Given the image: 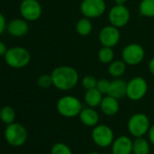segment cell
Here are the masks:
<instances>
[{"label":"cell","mask_w":154,"mask_h":154,"mask_svg":"<svg viewBox=\"0 0 154 154\" xmlns=\"http://www.w3.org/2000/svg\"><path fill=\"white\" fill-rule=\"evenodd\" d=\"M53 85L59 90L68 91L74 88L79 80L77 71L70 66H59L52 71Z\"/></svg>","instance_id":"1"},{"label":"cell","mask_w":154,"mask_h":154,"mask_svg":"<svg viewBox=\"0 0 154 154\" xmlns=\"http://www.w3.org/2000/svg\"><path fill=\"white\" fill-rule=\"evenodd\" d=\"M4 57L6 64L13 69L25 68L31 60L30 52L23 47H12L7 49Z\"/></svg>","instance_id":"2"},{"label":"cell","mask_w":154,"mask_h":154,"mask_svg":"<svg viewBox=\"0 0 154 154\" xmlns=\"http://www.w3.org/2000/svg\"><path fill=\"white\" fill-rule=\"evenodd\" d=\"M56 109L62 116L72 118L80 115L83 106L77 97L74 96H64L57 101Z\"/></svg>","instance_id":"3"},{"label":"cell","mask_w":154,"mask_h":154,"mask_svg":"<svg viewBox=\"0 0 154 154\" xmlns=\"http://www.w3.org/2000/svg\"><path fill=\"white\" fill-rule=\"evenodd\" d=\"M151 127V122L149 117L143 113H137L133 115L127 123V129L130 134L135 138L143 137L148 134Z\"/></svg>","instance_id":"4"},{"label":"cell","mask_w":154,"mask_h":154,"mask_svg":"<svg viewBox=\"0 0 154 154\" xmlns=\"http://www.w3.org/2000/svg\"><path fill=\"white\" fill-rule=\"evenodd\" d=\"M5 139L13 147H20L27 141L28 134L25 127L18 123L7 125L5 129Z\"/></svg>","instance_id":"5"},{"label":"cell","mask_w":154,"mask_h":154,"mask_svg":"<svg viewBox=\"0 0 154 154\" xmlns=\"http://www.w3.org/2000/svg\"><path fill=\"white\" fill-rule=\"evenodd\" d=\"M92 140L101 148L109 147L114 141L113 131L106 125H97L92 131Z\"/></svg>","instance_id":"6"},{"label":"cell","mask_w":154,"mask_h":154,"mask_svg":"<svg viewBox=\"0 0 154 154\" xmlns=\"http://www.w3.org/2000/svg\"><path fill=\"white\" fill-rule=\"evenodd\" d=\"M148 91L147 81L142 77H135L127 82L126 97L133 101L143 99Z\"/></svg>","instance_id":"7"},{"label":"cell","mask_w":154,"mask_h":154,"mask_svg":"<svg viewBox=\"0 0 154 154\" xmlns=\"http://www.w3.org/2000/svg\"><path fill=\"white\" fill-rule=\"evenodd\" d=\"M19 10L23 19L29 22L38 20L42 14V6L37 0H23Z\"/></svg>","instance_id":"8"},{"label":"cell","mask_w":154,"mask_h":154,"mask_svg":"<svg viewBox=\"0 0 154 154\" xmlns=\"http://www.w3.org/2000/svg\"><path fill=\"white\" fill-rule=\"evenodd\" d=\"M106 9L104 0H83L81 12L87 18H97L103 14Z\"/></svg>","instance_id":"9"},{"label":"cell","mask_w":154,"mask_h":154,"mask_svg":"<svg viewBox=\"0 0 154 154\" xmlns=\"http://www.w3.org/2000/svg\"><path fill=\"white\" fill-rule=\"evenodd\" d=\"M145 52L143 48L137 43H131L127 45L122 53L123 60L129 65L134 66L141 63L144 58Z\"/></svg>","instance_id":"10"},{"label":"cell","mask_w":154,"mask_h":154,"mask_svg":"<svg viewBox=\"0 0 154 154\" xmlns=\"http://www.w3.org/2000/svg\"><path fill=\"white\" fill-rule=\"evenodd\" d=\"M109 20L112 25L119 28L126 25L130 20V12L125 5H114L109 13Z\"/></svg>","instance_id":"11"},{"label":"cell","mask_w":154,"mask_h":154,"mask_svg":"<svg viewBox=\"0 0 154 154\" xmlns=\"http://www.w3.org/2000/svg\"><path fill=\"white\" fill-rule=\"evenodd\" d=\"M120 32L117 27L113 25H108L103 27L99 33V40L103 47L113 48L120 41Z\"/></svg>","instance_id":"12"},{"label":"cell","mask_w":154,"mask_h":154,"mask_svg":"<svg viewBox=\"0 0 154 154\" xmlns=\"http://www.w3.org/2000/svg\"><path fill=\"white\" fill-rule=\"evenodd\" d=\"M133 143L129 136L122 135L114 139L112 146L113 154H132L133 153Z\"/></svg>","instance_id":"13"},{"label":"cell","mask_w":154,"mask_h":154,"mask_svg":"<svg viewBox=\"0 0 154 154\" xmlns=\"http://www.w3.org/2000/svg\"><path fill=\"white\" fill-rule=\"evenodd\" d=\"M6 30L8 33L14 37H23L28 32L29 26L26 20L15 18L8 23Z\"/></svg>","instance_id":"14"},{"label":"cell","mask_w":154,"mask_h":154,"mask_svg":"<svg viewBox=\"0 0 154 154\" xmlns=\"http://www.w3.org/2000/svg\"><path fill=\"white\" fill-rule=\"evenodd\" d=\"M80 121L83 125L88 127H94L98 125L100 116L98 112L93 107H86L83 108L80 115L78 116Z\"/></svg>","instance_id":"15"},{"label":"cell","mask_w":154,"mask_h":154,"mask_svg":"<svg viewBox=\"0 0 154 154\" xmlns=\"http://www.w3.org/2000/svg\"><path fill=\"white\" fill-rule=\"evenodd\" d=\"M100 108L105 116H113L119 112L120 109L119 101L118 99L107 95L103 98L102 103L100 105Z\"/></svg>","instance_id":"16"},{"label":"cell","mask_w":154,"mask_h":154,"mask_svg":"<svg viewBox=\"0 0 154 154\" xmlns=\"http://www.w3.org/2000/svg\"><path fill=\"white\" fill-rule=\"evenodd\" d=\"M126 90H127V82L123 79H117L111 81L109 92L107 95L119 100L126 96Z\"/></svg>","instance_id":"17"},{"label":"cell","mask_w":154,"mask_h":154,"mask_svg":"<svg viewBox=\"0 0 154 154\" xmlns=\"http://www.w3.org/2000/svg\"><path fill=\"white\" fill-rule=\"evenodd\" d=\"M103 94L95 88L90 90H86L84 95V101L89 107L95 108L100 106L102 100H103Z\"/></svg>","instance_id":"18"},{"label":"cell","mask_w":154,"mask_h":154,"mask_svg":"<svg viewBox=\"0 0 154 154\" xmlns=\"http://www.w3.org/2000/svg\"><path fill=\"white\" fill-rule=\"evenodd\" d=\"M151 146L149 142L143 137L135 138L133 143V154H149Z\"/></svg>","instance_id":"19"},{"label":"cell","mask_w":154,"mask_h":154,"mask_svg":"<svg viewBox=\"0 0 154 154\" xmlns=\"http://www.w3.org/2000/svg\"><path fill=\"white\" fill-rule=\"evenodd\" d=\"M126 69V63L123 60H116L110 64L108 71L113 78H120Z\"/></svg>","instance_id":"20"},{"label":"cell","mask_w":154,"mask_h":154,"mask_svg":"<svg viewBox=\"0 0 154 154\" xmlns=\"http://www.w3.org/2000/svg\"><path fill=\"white\" fill-rule=\"evenodd\" d=\"M93 30V24L89 18H81L76 23V31L82 36H86L91 33Z\"/></svg>","instance_id":"21"},{"label":"cell","mask_w":154,"mask_h":154,"mask_svg":"<svg viewBox=\"0 0 154 154\" xmlns=\"http://www.w3.org/2000/svg\"><path fill=\"white\" fill-rule=\"evenodd\" d=\"M0 119L5 125H10L15 123V112L14 108L9 106H5L0 110Z\"/></svg>","instance_id":"22"},{"label":"cell","mask_w":154,"mask_h":154,"mask_svg":"<svg viewBox=\"0 0 154 154\" xmlns=\"http://www.w3.org/2000/svg\"><path fill=\"white\" fill-rule=\"evenodd\" d=\"M140 14L143 16L154 17V0H142L140 4Z\"/></svg>","instance_id":"23"},{"label":"cell","mask_w":154,"mask_h":154,"mask_svg":"<svg viewBox=\"0 0 154 154\" xmlns=\"http://www.w3.org/2000/svg\"><path fill=\"white\" fill-rule=\"evenodd\" d=\"M113 57H114L113 51L112 50V48H109V47H103L102 49H100L98 52V58L102 63L112 62V60H113Z\"/></svg>","instance_id":"24"},{"label":"cell","mask_w":154,"mask_h":154,"mask_svg":"<svg viewBox=\"0 0 154 154\" xmlns=\"http://www.w3.org/2000/svg\"><path fill=\"white\" fill-rule=\"evenodd\" d=\"M51 154H73V152L65 143H56L51 148Z\"/></svg>","instance_id":"25"},{"label":"cell","mask_w":154,"mask_h":154,"mask_svg":"<svg viewBox=\"0 0 154 154\" xmlns=\"http://www.w3.org/2000/svg\"><path fill=\"white\" fill-rule=\"evenodd\" d=\"M37 85L41 88H48L53 85V79L52 76L48 74H43L41 75L37 79Z\"/></svg>","instance_id":"26"},{"label":"cell","mask_w":154,"mask_h":154,"mask_svg":"<svg viewBox=\"0 0 154 154\" xmlns=\"http://www.w3.org/2000/svg\"><path fill=\"white\" fill-rule=\"evenodd\" d=\"M82 85H83L84 88H85L86 90H90V89L96 88L97 80L93 76L88 75V76H85L82 79Z\"/></svg>","instance_id":"27"},{"label":"cell","mask_w":154,"mask_h":154,"mask_svg":"<svg viewBox=\"0 0 154 154\" xmlns=\"http://www.w3.org/2000/svg\"><path fill=\"white\" fill-rule=\"evenodd\" d=\"M110 85L111 82L107 79H100L97 81V85H96V88L103 94H108L109 92V88H110Z\"/></svg>","instance_id":"28"},{"label":"cell","mask_w":154,"mask_h":154,"mask_svg":"<svg viewBox=\"0 0 154 154\" xmlns=\"http://www.w3.org/2000/svg\"><path fill=\"white\" fill-rule=\"evenodd\" d=\"M6 27V22H5V18L3 15L2 13H0V35L4 32L5 29Z\"/></svg>","instance_id":"29"},{"label":"cell","mask_w":154,"mask_h":154,"mask_svg":"<svg viewBox=\"0 0 154 154\" xmlns=\"http://www.w3.org/2000/svg\"><path fill=\"white\" fill-rule=\"evenodd\" d=\"M148 137H149V141L150 143L154 146V125H151L149 132H148Z\"/></svg>","instance_id":"30"},{"label":"cell","mask_w":154,"mask_h":154,"mask_svg":"<svg viewBox=\"0 0 154 154\" xmlns=\"http://www.w3.org/2000/svg\"><path fill=\"white\" fill-rule=\"evenodd\" d=\"M6 51H7V48L5 44L2 41H0V56H5Z\"/></svg>","instance_id":"31"},{"label":"cell","mask_w":154,"mask_h":154,"mask_svg":"<svg viewBox=\"0 0 154 154\" xmlns=\"http://www.w3.org/2000/svg\"><path fill=\"white\" fill-rule=\"evenodd\" d=\"M149 69H150L151 73L154 75V58L152 59L149 62Z\"/></svg>","instance_id":"32"},{"label":"cell","mask_w":154,"mask_h":154,"mask_svg":"<svg viewBox=\"0 0 154 154\" xmlns=\"http://www.w3.org/2000/svg\"><path fill=\"white\" fill-rule=\"evenodd\" d=\"M114 2H115L116 5H124L125 3L127 2V0H114Z\"/></svg>","instance_id":"33"},{"label":"cell","mask_w":154,"mask_h":154,"mask_svg":"<svg viewBox=\"0 0 154 154\" xmlns=\"http://www.w3.org/2000/svg\"><path fill=\"white\" fill-rule=\"evenodd\" d=\"M89 154H101L100 152H90Z\"/></svg>","instance_id":"34"}]
</instances>
